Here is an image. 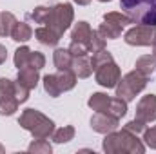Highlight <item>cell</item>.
Segmentation results:
<instances>
[{"label": "cell", "instance_id": "obj_1", "mask_svg": "<svg viewBox=\"0 0 156 154\" xmlns=\"http://www.w3.org/2000/svg\"><path fill=\"white\" fill-rule=\"evenodd\" d=\"M102 149L107 154H116V152H127V154H144L145 145L142 140H138V134L127 131L125 127L122 131H113L105 134Z\"/></svg>", "mask_w": 156, "mask_h": 154}, {"label": "cell", "instance_id": "obj_2", "mask_svg": "<svg viewBox=\"0 0 156 154\" xmlns=\"http://www.w3.org/2000/svg\"><path fill=\"white\" fill-rule=\"evenodd\" d=\"M18 125L29 131L35 140H45L55 132V121L37 109H26L18 118Z\"/></svg>", "mask_w": 156, "mask_h": 154}, {"label": "cell", "instance_id": "obj_3", "mask_svg": "<svg viewBox=\"0 0 156 154\" xmlns=\"http://www.w3.org/2000/svg\"><path fill=\"white\" fill-rule=\"evenodd\" d=\"M120 7L134 24L156 26V0H120Z\"/></svg>", "mask_w": 156, "mask_h": 154}, {"label": "cell", "instance_id": "obj_4", "mask_svg": "<svg viewBox=\"0 0 156 154\" xmlns=\"http://www.w3.org/2000/svg\"><path fill=\"white\" fill-rule=\"evenodd\" d=\"M73 18H75L73 5L67 2H62V4H55L49 7V16L44 26L55 29L58 35H64L69 29V26L73 24Z\"/></svg>", "mask_w": 156, "mask_h": 154}, {"label": "cell", "instance_id": "obj_5", "mask_svg": "<svg viewBox=\"0 0 156 154\" xmlns=\"http://www.w3.org/2000/svg\"><path fill=\"white\" fill-rule=\"evenodd\" d=\"M147 80H149V78L144 76L142 73H138L136 69L131 71V73H127L123 78H120V82L116 83V96L123 98L125 102L134 100L136 94L145 89Z\"/></svg>", "mask_w": 156, "mask_h": 154}, {"label": "cell", "instance_id": "obj_6", "mask_svg": "<svg viewBox=\"0 0 156 154\" xmlns=\"http://www.w3.org/2000/svg\"><path fill=\"white\" fill-rule=\"evenodd\" d=\"M18 100L15 96V82L7 78H0V114L11 116L18 109Z\"/></svg>", "mask_w": 156, "mask_h": 154}, {"label": "cell", "instance_id": "obj_7", "mask_svg": "<svg viewBox=\"0 0 156 154\" xmlns=\"http://www.w3.org/2000/svg\"><path fill=\"white\" fill-rule=\"evenodd\" d=\"M123 40L129 45H153L156 42V26L138 24L123 35Z\"/></svg>", "mask_w": 156, "mask_h": 154}, {"label": "cell", "instance_id": "obj_8", "mask_svg": "<svg viewBox=\"0 0 156 154\" xmlns=\"http://www.w3.org/2000/svg\"><path fill=\"white\" fill-rule=\"evenodd\" d=\"M94 78H96V83H100L102 87L113 89L120 82L122 73H120V67L115 64V60H111V62H105L94 69Z\"/></svg>", "mask_w": 156, "mask_h": 154}, {"label": "cell", "instance_id": "obj_9", "mask_svg": "<svg viewBox=\"0 0 156 154\" xmlns=\"http://www.w3.org/2000/svg\"><path fill=\"white\" fill-rule=\"evenodd\" d=\"M118 123H120V120L109 113H94L91 118V129L94 132H100V134H107V132L116 131Z\"/></svg>", "mask_w": 156, "mask_h": 154}, {"label": "cell", "instance_id": "obj_10", "mask_svg": "<svg viewBox=\"0 0 156 154\" xmlns=\"http://www.w3.org/2000/svg\"><path fill=\"white\" fill-rule=\"evenodd\" d=\"M136 118L144 123H151L156 120V94L144 96L136 105Z\"/></svg>", "mask_w": 156, "mask_h": 154}, {"label": "cell", "instance_id": "obj_11", "mask_svg": "<svg viewBox=\"0 0 156 154\" xmlns=\"http://www.w3.org/2000/svg\"><path fill=\"white\" fill-rule=\"evenodd\" d=\"M91 35H93V29H91V26L87 24V22H78L75 24V27H73V31H71V38L73 42H78V44H83V45H87L89 47V44H91Z\"/></svg>", "mask_w": 156, "mask_h": 154}, {"label": "cell", "instance_id": "obj_12", "mask_svg": "<svg viewBox=\"0 0 156 154\" xmlns=\"http://www.w3.org/2000/svg\"><path fill=\"white\" fill-rule=\"evenodd\" d=\"M35 38L44 45H56L62 38V35H58L55 29H51L47 26H40L38 29H35Z\"/></svg>", "mask_w": 156, "mask_h": 154}, {"label": "cell", "instance_id": "obj_13", "mask_svg": "<svg viewBox=\"0 0 156 154\" xmlns=\"http://www.w3.org/2000/svg\"><path fill=\"white\" fill-rule=\"evenodd\" d=\"M71 69L76 75V78H89L93 73V65H91V60L87 56H75Z\"/></svg>", "mask_w": 156, "mask_h": 154}, {"label": "cell", "instance_id": "obj_14", "mask_svg": "<svg viewBox=\"0 0 156 154\" xmlns=\"http://www.w3.org/2000/svg\"><path fill=\"white\" fill-rule=\"evenodd\" d=\"M109 102H111V96H107L105 93H93L87 105L94 111V113H107L109 109Z\"/></svg>", "mask_w": 156, "mask_h": 154}, {"label": "cell", "instance_id": "obj_15", "mask_svg": "<svg viewBox=\"0 0 156 154\" xmlns=\"http://www.w3.org/2000/svg\"><path fill=\"white\" fill-rule=\"evenodd\" d=\"M22 85H26L27 89H35L38 83V69L33 67H22L18 69V78H16Z\"/></svg>", "mask_w": 156, "mask_h": 154}, {"label": "cell", "instance_id": "obj_16", "mask_svg": "<svg viewBox=\"0 0 156 154\" xmlns=\"http://www.w3.org/2000/svg\"><path fill=\"white\" fill-rule=\"evenodd\" d=\"M53 62H55V67L58 71L71 69V65H73V54L69 53V49H56L53 53Z\"/></svg>", "mask_w": 156, "mask_h": 154}, {"label": "cell", "instance_id": "obj_17", "mask_svg": "<svg viewBox=\"0 0 156 154\" xmlns=\"http://www.w3.org/2000/svg\"><path fill=\"white\" fill-rule=\"evenodd\" d=\"M136 71L138 73H142L144 76H151L153 73L156 71V56L154 54H145V56H140L138 60H136Z\"/></svg>", "mask_w": 156, "mask_h": 154}, {"label": "cell", "instance_id": "obj_18", "mask_svg": "<svg viewBox=\"0 0 156 154\" xmlns=\"http://www.w3.org/2000/svg\"><path fill=\"white\" fill-rule=\"evenodd\" d=\"M56 80H58V87L62 93L71 91L76 85V75L73 73V69H66V71H58L56 73Z\"/></svg>", "mask_w": 156, "mask_h": 154}, {"label": "cell", "instance_id": "obj_19", "mask_svg": "<svg viewBox=\"0 0 156 154\" xmlns=\"http://www.w3.org/2000/svg\"><path fill=\"white\" fill-rule=\"evenodd\" d=\"M11 38L15 42H27V40L33 38V29L29 24L26 22H16L13 31H11Z\"/></svg>", "mask_w": 156, "mask_h": 154}, {"label": "cell", "instance_id": "obj_20", "mask_svg": "<svg viewBox=\"0 0 156 154\" xmlns=\"http://www.w3.org/2000/svg\"><path fill=\"white\" fill-rule=\"evenodd\" d=\"M122 29H123V27H120V26L113 24V22H107V20H104V24H100V27H98L100 35H102L105 40L120 38V37H122Z\"/></svg>", "mask_w": 156, "mask_h": 154}, {"label": "cell", "instance_id": "obj_21", "mask_svg": "<svg viewBox=\"0 0 156 154\" xmlns=\"http://www.w3.org/2000/svg\"><path fill=\"white\" fill-rule=\"evenodd\" d=\"M55 143H67L75 138V127L73 125H64L60 129H55V132L51 134Z\"/></svg>", "mask_w": 156, "mask_h": 154}, {"label": "cell", "instance_id": "obj_22", "mask_svg": "<svg viewBox=\"0 0 156 154\" xmlns=\"http://www.w3.org/2000/svg\"><path fill=\"white\" fill-rule=\"evenodd\" d=\"M16 22L18 20L15 18L13 13H9V11L0 13V35L2 37H11V31H13V27H15Z\"/></svg>", "mask_w": 156, "mask_h": 154}, {"label": "cell", "instance_id": "obj_23", "mask_svg": "<svg viewBox=\"0 0 156 154\" xmlns=\"http://www.w3.org/2000/svg\"><path fill=\"white\" fill-rule=\"evenodd\" d=\"M107 113H109V114H113L115 118H118V120H120V118H123V116L127 114V102H125L123 98H120V96L111 98Z\"/></svg>", "mask_w": 156, "mask_h": 154}, {"label": "cell", "instance_id": "obj_24", "mask_svg": "<svg viewBox=\"0 0 156 154\" xmlns=\"http://www.w3.org/2000/svg\"><path fill=\"white\" fill-rule=\"evenodd\" d=\"M29 58H31V49L27 45H22L15 51V67H29Z\"/></svg>", "mask_w": 156, "mask_h": 154}, {"label": "cell", "instance_id": "obj_25", "mask_svg": "<svg viewBox=\"0 0 156 154\" xmlns=\"http://www.w3.org/2000/svg\"><path fill=\"white\" fill-rule=\"evenodd\" d=\"M44 89L45 93L51 96V98H58L62 94L60 87H58V80H56V75H45L44 76Z\"/></svg>", "mask_w": 156, "mask_h": 154}, {"label": "cell", "instance_id": "obj_26", "mask_svg": "<svg viewBox=\"0 0 156 154\" xmlns=\"http://www.w3.org/2000/svg\"><path fill=\"white\" fill-rule=\"evenodd\" d=\"M104 20H107V22H113V24H116L120 27H127L129 24H134L125 13H118V11H111V13H105L104 15Z\"/></svg>", "mask_w": 156, "mask_h": 154}, {"label": "cell", "instance_id": "obj_27", "mask_svg": "<svg viewBox=\"0 0 156 154\" xmlns=\"http://www.w3.org/2000/svg\"><path fill=\"white\" fill-rule=\"evenodd\" d=\"M27 151H29V152H35V154H51L53 147H51V143H49L47 138H45V140H35V142L27 147Z\"/></svg>", "mask_w": 156, "mask_h": 154}, {"label": "cell", "instance_id": "obj_28", "mask_svg": "<svg viewBox=\"0 0 156 154\" xmlns=\"http://www.w3.org/2000/svg\"><path fill=\"white\" fill-rule=\"evenodd\" d=\"M111 60H115V58H113V54H111L107 49H100V51L93 53V60H91L93 71H94L98 65H102V64H105V62H111Z\"/></svg>", "mask_w": 156, "mask_h": 154}, {"label": "cell", "instance_id": "obj_29", "mask_svg": "<svg viewBox=\"0 0 156 154\" xmlns=\"http://www.w3.org/2000/svg\"><path fill=\"white\" fill-rule=\"evenodd\" d=\"M47 16H49V7L47 5H38V7H35V11L29 15V18L35 22V24H45V20H47Z\"/></svg>", "mask_w": 156, "mask_h": 154}, {"label": "cell", "instance_id": "obj_30", "mask_svg": "<svg viewBox=\"0 0 156 154\" xmlns=\"http://www.w3.org/2000/svg\"><path fill=\"white\" fill-rule=\"evenodd\" d=\"M100 49H105V38L100 35V31L96 29V31H93V35H91V44H89V51L91 53H96V51H100Z\"/></svg>", "mask_w": 156, "mask_h": 154}, {"label": "cell", "instance_id": "obj_31", "mask_svg": "<svg viewBox=\"0 0 156 154\" xmlns=\"http://www.w3.org/2000/svg\"><path fill=\"white\" fill-rule=\"evenodd\" d=\"M29 91H31V89H27L26 85H22L18 80L15 82V96H16L18 103H24V102H27V98H29Z\"/></svg>", "mask_w": 156, "mask_h": 154}, {"label": "cell", "instance_id": "obj_32", "mask_svg": "<svg viewBox=\"0 0 156 154\" xmlns=\"http://www.w3.org/2000/svg\"><path fill=\"white\" fill-rule=\"evenodd\" d=\"M45 65V56L40 53V51H31V58H29V67L33 69H42Z\"/></svg>", "mask_w": 156, "mask_h": 154}, {"label": "cell", "instance_id": "obj_33", "mask_svg": "<svg viewBox=\"0 0 156 154\" xmlns=\"http://www.w3.org/2000/svg\"><path fill=\"white\" fill-rule=\"evenodd\" d=\"M69 53H71V54H73V58H75V56H87L91 51H89V47H87V45H83V44L71 42V45H69Z\"/></svg>", "mask_w": 156, "mask_h": 154}, {"label": "cell", "instance_id": "obj_34", "mask_svg": "<svg viewBox=\"0 0 156 154\" xmlns=\"http://www.w3.org/2000/svg\"><path fill=\"white\" fill-rule=\"evenodd\" d=\"M144 142H145V145L149 149H154L156 151V125L151 127V129L145 127V131H144Z\"/></svg>", "mask_w": 156, "mask_h": 154}, {"label": "cell", "instance_id": "obj_35", "mask_svg": "<svg viewBox=\"0 0 156 154\" xmlns=\"http://www.w3.org/2000/svg\"><path fill=\"white\" fill-rule=\"evenodd\" d=\"M125 129H127V131H131V132H134V134H140V132H144V131H145V123H144L142 120L134 118L133 121L125 123Z\"/></svg>", "mask_w": 156, "mask_h": 154}, {"label": "cell", "instance_id": "obj_36", "mask_svg": "<svg viewBox=\"0 0 156 154\" xmlns=\"http://www.w3.org/2000/svg\"><path fill=\"white\" fill-rule=\"evenodd\" d=\"M5 60H7V49H5V47L0 44V65H2Z\"/></svg>", "mask_w": 156, "mask_h": 154}, {"label": "cell", "instance_id": "obj_37", "mask_svg": "<svg viewBox=\"0 0 156 154\" xmlns=\"http://www.w3.org/2000/svg\"><path fill=\"white\" fill-rule=\"evenodd\" d=\"M73 2H76L78 5H87V4H89L91 0H73Z\"/></svg>", "mask_w": 156, "mask_h": 154}, {"label": "cell", "instance_id": "obj_38", "mask_svg": "<svg viewBox=\"0 0 156 154\" xmlns=\"http://www.w3.org/2000/svg\"><path fill=\"white\" fill-rule=\"evenodd\" d=\"M153 54H154V56H156V42H154V44H153Z\"/></svg>", "mask_w": 156, "mask_h": 154}, {"label": "cell", "instance_id": "obj_39", "mask_svg": "<svg viewBox=\"0 0 156 154\" xmlns=\"http://www.w3.org/2000/svg\"><path fill=\"white\" fill-rule=\"evenodd\" d=\"M98 2H113V0H98Z\"/></svg>", "mask_w": 156, "mask_h": 154}, {"label": "cell", "instance_id": "obj_40", "mask_svg": "<svg viewBox=\"0 0 156 154\" xmlns=\"http://www.w3.org/2000/svg\"><path fill=\"white\" fill-rule=\"evenodd\" d=\"M0 152H4V147H2V145H0Z\"/></svg>", "mask_w": 156, "mask_h": 154}]
</instances>
